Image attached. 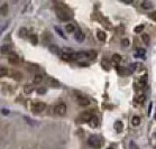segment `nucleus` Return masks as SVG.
I'll use <instances>...</instances> for the list:
<instances>
[{
  "instance_id": "nucleus-40",
  "label": "nucleus",
  "mask_w": 156,
  "mask_h": 149,
  "mask_svg": "<svg viewBox=\"0 0 156 149\" xmlns=\"http://www.w3.org/2000/svg\"><path fill=\"white\" fill-rule=\"evenodd\" d=\"M108 149H112V148H108Z\"/></svg>"
},
{
  "instance_id": "nucleus-36",
  "label": "nucleus",
  "mask_w": 156,
  "mask_h": 149,
  "mask_svg": "<svg viewBox=\"0 0 156 149\" xmlns=\"http://www.w3.org/2000/svg\"><path fill=\"white\" fill-rule=\"evenodd\" d=\"M80 66H89V64L88 63H79Z\"/></svg>"
},
{
  "instance_id": "nucleus-39",
  "label": "nucleus",
  "mask_w": 156,
  "mask_h": 149,
  "mask_svg": "<svg viewBox=\"0 0 156 149\" xmlns=\"http://www.w3.org/2000/svg\"><path fill=\"white\" fill-rule=\"evenodd\" d=\"M155 120H156V115H155Z\"/></svg>"
},
{
  "instance_id": "nucleus-30",
  "label": "nucleus",
  "mask_w": 156,
  "mask_h": 149,
  "mask_svg": "<svg viewBox=\"0 0 156 149\" xmlns=\"http://www.w3.org/2000/svg\"><path fill=\"white\" fill-rule=\"evenodd\" d=\"M32 91H33L32 85H26V86H25V92H26V93H29V92H32Z\"/></svg>"
},
{
  "instance_id": "nucleus-28",
  "label": "nucleus",
  "mask_w": 156,
  "mask_h": 149,
  "mask_svg": "<svg viewBox=\"0 0 156 149\" xmlns=\"http://www.w3.org/2000/svg\"><path fill=\"white\" fill-rule=\"evenodd\" d=\"M129 147H130V149H139V147L137 146V144H136L135 141H130Z\"/></svg>"
},
{
  "instance_id": "nucleus-16",
  "label": "nucleus",
  "mask_w": 156,
  "mask_h": 149,
  "mask_svg": "<svg viewBox=\"0 0 156 149\" xmlns=\"http://www.w3.org/2000/svg\"><path fill=\"white\" fill-rule=\"evenodd\" d=\"M65 29H66V32H67V33H73L74 30H75V27H74L73 24H67L65 26Z\"/></svg>"
},
{
  "instance_id": "nucleus-7",
  "label": "nucleus",
  "mask_w": 156,
  "mask_h": 149,
  "mask_svg": "<svg viewBox=\"0 0 156 149\" xmlns=\"http://www.w3.org/2000/svg\"><path fill=\"white\" fill-rule=\"evenodd\" d=\"M78 102H79L80 105H89L90 104V100L84 96H79L78 98Z\"/></svg>"
},
{
  "instance_id": "nucleus-17",
  "label": "nucleus",
  "mask_w": 156,
  "mask_h": 149,
  "mask_svg": "<svg viewBox=\"0 0 156 149\" xmlns=\"http://www.w3.org/2000/svg\"><path fill=\"white\" fill-rule=\"evenodd\" d=\"M7 12H8V6L6 5V3H3V5L1 6V15H2V16H6Z\"/></svg>"
},
{
  "instance_id": "nucleus-32",
  "label": "nucleus",
  "mask_w": 156,
  "mask_h": 149,
  "mask_svg": "<svg viewBox=\"0 0 156 149\" xmlns=\"http://www.w3.org/2000/svg\"><path fill=\"white\" fill-rule=\"evenodd\" d=\"M121 44H122V46H125V47H127V46H129V40H128L127 38H126V39H122Z\"/></svg>"
},
{
  "instance_id": "nucleus-6",
  "label": "nucleus",
  "mask_w": 156,
  "mask_h": 149,
  "mask_svg": "<svg viewBox=\"0 0 156 149\" xmlns=\"http://www.w3.org/2000/svg\"><path fill=\"white\" fill-rule=\"evenodd\" d=\"M9 63L13 64V65H17L19 63V57L16 54H10L9 55Z\"/></svg>"
},
{
  "instance_id": "nucleus-5",
  "label": "nucleus",
  "mask_w": 156,
  "mask_h": 149,
  "mask_svg": "<svg viewBox=\"0 0 156 149\" xmlns=\"http://www.w3.org/2000/svg\"><path fill=\"white\" fill-rule=\"evenodd\" d=\"M88 142H89V145H90L91 147H93V148H99V147L101 146V142L97 136H91L90 138H89V140H88Z\"/></svg>"
},
{
  "instance_id": "nucleus-1",
  "label": "nucleus",
  "mask_w": 156,
  "mask_h": 149,
  "mask_svg": "<svg viewBox=\"0 0 156 149\" xmlns=\"http://www.w3.org/2000/svg\"><path fill=\"white\" fill-rule=\"evenodd\" d=\"M55 12L56 16L60 20L62 21H67L70 19V15H69V9L66 8L64 5H58L55 8Z\"/></svg>"
},
{
  "instance_id": "nucleus-24",
  "label": "nucleus",
  "mask_w": 156,
  "mask_h": 149,
  "mask_svg": "<svg viewBox=\"0 0 156 149\" xmlns=\"http://www.w3.org/2000/svg\"><path fill=\"white\" fill-rule=\"evenodd\" d=\"M112 59H114L116 63H119V62L121 61V56H120L119 54H114V55H112Z\"/></svg>"
},
{
  "instance_id": "nucleus-31",
  "label": "nucleus",
  "mask_w": 156,
  "mask_h": 149,
  "mask_svg": "<svg viewBox=\"0 0 156 149\" xmlns=\"http://www.w3.org/2000/svg\"><path fill=\"white\" fill-rule=\"evenodd\" d=\"M149 18L153 19L154 21H156V11H153V12L149 13Z\"/></svg>"
},
{
  "instance_id": "nucleus-12",
  "label": "nucleus",
  "mask_w": 156,
  "mask_h": 149,
  "mask_svg": "<svg viewBox=\"0 0 156 149\" xmlns=\"http://www.w3.org/2000/svg\"><path fill=\"white\" fill-rule=\"evenodd\" d=\"M87 56H88V58H90V59H93L97 57V52L93 51V49H90L89 52H87Z\"/></svg>"
},
{
  "instance_id": "nucleus-11",
  "label": "nucleus",
  "mask_w": 156,
  "mask_h": 149,
  "mask_svg": "<svg viewBox=\"0 0 156 149\" xmlns=\"http://www.w3.org/2000/svg\"><path fill=\"white\" fill-rule=\"evenodd\" d=\"M89 122H90V127H91V128H97V127H98V125H99L97 117H92Z\"/></svg>"
},
{
  "instance_id": "nucleus-2",
  "label": "nucleus",
  "mask_w": 156,
  "mask_h": 149,
  "mask_svg": "<svg viewBox=\"0 0 156 149\" xmlns=\"http://www.w3.org/2000/svg\"><path fill=\"white\" fill-rule=\"evenodd\" d=\"M92 111H85V112H82L81 115L78 117L77 121L79 123H84V122H89L92 118Z\"/></svg>"
},
{
  "instance_id": "nucleus-37",
  "label": "nucleus",
  "mask_w": 156,
  "mask_h": 149,
  "mask_svg": "<svg viewBox=\"0 0 156 149\" xmlns=\"http://www.w3.org/2000/svg\"><path fill=\"white\" fill-rule=\"evenodd\" d=\"M122 1H124L125 3H131L134 0H122Z\"/></svg>"
},
{
  "instance_id": "nucleus-33",
  "label": "nucleus",
  "mask_w": 156,
  "mask_h": 149,
  "mask_svg": "<svg viewBox=\"0 0 156 149\" xmlns=\"http://www.w3.org/2000/svg\"><path fill=\"white\" fill-rule=\"evenodd\" d=\"M144 101H145V96H144V95L139 96V98L137 99V102H139V103H143Z\"/></svg>"
},
{
  "instance_id": "nucleus-9",
  "label": "nucleus",
  "mask_w": 156,
  "mask_h": 149,
  "mask_svg": "<svg viewBox=\"0 0 156 149\" xmlns=\"http://www.w3.org/2000/svg\"><path fill=\"white\" fill-rule=\"evenodd\" d=\"M115 129H116L117 132H121L122 129H124V125H122L121 121H116V123H115Z\"/></svg>"
},
{
  "instance_id": "nucleus-13",
  "label": "nucleus",
  "mask_w": 156,
  "mask_h": 149,
  "mask_svg": "<svg viewBox=\"0 0 156 149\" xmlns=\"http://www.w3.org/2000/svg\"><path fill=\"white\" fill-rule=\"evenodd\" d=\"M62 59L63 61H66V62H69V61H72V54H69V53H64V54H62Z\"/></svg>"
},
{
  "instance_id": "nucleus-8",
  "label": "nucleus",
  "mask_w": 156,
  "mask_h": 149,
  "mask_svg": "<svg viewBox=\"0 0 156 149\" xmlns=\"http://www.w3.org/2000/svg\"><path fill=\"white\" fill-rule=\"evenodd\" d=\"M74 38H75V40H78L79 43H82L83 40H84V38H85V36H84V34H83L82 32H78V33H75V35H74Z\"/></svg>"
},
{
  "instance_id": "nucleus-25",
  "label": "nucleus",
  "mask_w": 156,
  "mask_h": 149,
  "mask_svg": "<svg viewBox=\"0 0 156 149\" xmlns=\"http://www.w3.org/2000/svg\"><path fill=\"white\" fill-rule=\"evenodd\" d=\"M54 29H55V30H56V33H57V34H58V35H60V36H61V37H62V38H64V39H65V38H66V37H65V35H64V34H63V33H62V30H61V29H60V28H58V27H57V26H55V27H54Z\"/></svg>"
},
{
  "instance_id": "nucleus-21",
  "label": "nucleus",
  "mask_w": 156,
  "mask_h": 149,
  "mask_svg": "<svg viewBox=\"0 0 156 149\" xmlns=\"http://www.w3.org/2000/svg\"><path fill=\"white\" fill-rule=\"evenodd\" d=\"M27 35H28V33H27L26 28H20V30H19V36H20V37H27Z\"/></svg>"
},
{
  "instance_id": "nucleus-18",
  "label": "nucleus",
  "mask_w": 156,
  "mask_h": 149,
  "mask_svg": "<svg viewBox=\"0 0 156 149\" xmlns=\"http://www.w3.org/2000/svg\"><path fill=\"white\" fill-rule=\"evenodd\" d=\"M50 51L52 52V53H54V54H57L58 51H60V48H58L57 45H51L50 46Z\"/></svg>"
},
{
  "instance_id": "nucleus-23",
  "label": "nucleus",
  "mask_w": 156,
  "mask_h": 149,
  "mask_svg": "<svg viewBox=\"0 0 156 149\" xmlns=\"http://www.w3.org/2000/svg\"><path fill=\"white\" fill-rule=\"evenodd\" d=\"M144 28H145V26L144 25H138V26L135 27V33H137V34H139V33H142L144 30Z\"/></svg>"
},
{
  "instance_id": "nucleus-14",
  "label": "nucleus",
  "mask_w": 156,
  "mask_h": 149,
  "mask_svg": "<svg viewBox=\"0 0 156 149\" xmlns=\"http://www.w3.org/2000/svg\"><path fill=\"white\" fill-rule=\"evenodd\" d=\"M97 37H98L99 40H101V42H104V39H106V34L103 32H101V30H99L98 33H97Z\"/></svg>"
},
{
  "instance_id": "nucleus-10",
  "label": "nucleus",
  "mask_w": 156,
  "mask_h": 149,
  "mask_svg": "<svg viewBox=\"0 0 156 149\" xmlns=\"http://www.w3.org/2000/svg\"><path fill=\"white\" fill-rule=\"evenodd\" d=\"M152 7H153V5H152V2L148 1V0H145V1L142 2V8L143 9H151Z\"/></svg>"
},
{
  "instance_id": "nucleus-3",
  "label": "nucleus",
  "mask_w": 156,
  "mask_h": 149,
  "mask_svg": "<svg viewBox=\"0 0 156 149\" xmlns=\"http://www.w3.org/2000/svg\"><path fill=\"white\" fill-rule=\"evenodd\" d=\"M46 108V104L44 102H36V103L33 104L32 106V111L35 112V113H39V112L44 111Z\"/></svg>"
},
{
  "instance_id": "nucleus-27",
  "label": "nucleus",
  "mask_w": 156,
  "mask_h": 149,
  "mask_svg": "<svg viewBox=\"0 0 156 149\" xmlns=\"http://www.w3.org/2000/svg\"><path fill=\"white\" fill-rule=\"evenodd\" d=\"M30 40H32L33 45H37V43H38V37H37L36 35H33L32 37H30Z\"/></svg>"
},
{
  "instance_id": "nucleus-4",
  "label": "nucleus",
  "mask_w": 156,
  "mask_h": 149,
  "mask_svg": "<svg viewBox=\"0 0 156 149\" xmlns=\"http://www.w3.org/2000/svg\"><path fill=\"white\" fill-rule=\"evenodd\" d=\"M54 112H55L57 115H65V113H66V105L64 103L57 104V105L54 108Z\"/></svg>"
},
{
  "instance_id": "nucleus-34",
  "label": "nucleus",
  "mask_w": 156,
  "mask_h": 149,
  "mask_svg": "<svg viewBox=\"0 0 156 149\" xmlns=\"http://www.w3.org/2000/svg\"><path fill=\"white\" fill-rule=\"evenodd\" d=\"M37 92H38V94H44L46 93V89H38Z\"/></svg>"
},
{
  "instance_id": "nucleus-26",
  "label": "nucleus",
  "mask_w": 156,
  "mask_h": 149,
  "mask_svg": "<svg viewBox=\"0 0 156 149\" xmlns=\"http://www.w3.org/2000/svg\"><path fill=\"white\" fill-rule=\"evenodd\" d=\"M7 73H8V71H7V69H6V67H3V66L0 67V75H1V76H6V75H7Z\"/></svg>"
},
{
  "instance_id": "nucleus-15",
  "label": "nucleus",
  "mask_w": 156,
  "mask_h": 149,
  "mask_svg": "<svg viewBox=\"0 0 156 149\" xmlns=\"http://www.w3.org/2000/svg\"><path fill=\"white\" fill-rule=\"evenodd\" d=\"M142 38H143V42L145 43L146 45H149V42H151L149 35H147V34H143V35H142Z\"/></svg>"
},
{
  "instance_id": "nucleus-29",
  "label": "nucleus",
  "mask_w": 156,
  "mask_h": 149,
  "mask_svg": "<svg viewBox=\"0 0 156 149\" xmlns=\"http://www.w3.org/2000/svg\"><path fill=\"white\" fill-rule=\"evenodd\" d=\"M9 52V46H2L1 47V54H5V53H8Z\"/></svg>"
},
{
  "instance_id": "nucleus-22",
  "label": "nucleus",
  "mask_w": 156,
  "mask_h": 149,
  "mask_svg": "<svg viewBox=\"0 0 156 149\" xmlns=\"http://www.w3.org/2000/svg\"><path fill=\"white\" fill-rule=\"evenodd\" d=\"M144 55H145V49H143V48H138L137 49V54H136V57H144Z\"/></svg>"
},
{
  "instance_id": "nucleus-20",
  "label": "nucleus",
  "mask_w": 156,
  "mask_h": 149,
  "mask_svg": "<svg viewBox=\"0 0 156 149\" xmlns=\"http://www.w3.org/2000/svg\"><path fill=\"white\" fill-rule=\"evenodd\" d=\"M43 81V76L40 74H37V75H35V77H34V83H36V84H38V83H40Z\"/></svg>"
},
{
  "instance_id": "nucleus-19",
  "label": "nucleus",
  "mask_w": 156,
  "mask_h": 149,
  "mask_svg": "<svg viewBox=\"0 0 156 149\" xmlns=\"http://www.w3.org/2000/svg\"><path fill=\"white\" fill-rule=\"evenodd\" d=\"M131 123H132L134 126H139V123H140V118H139V117H132Z\"/></svg>"
},
{
  "instance_id": "nucleus-38",
  "label": "nucleus",
  "mask_w": 156,
  "mask_h": 149,
  "mask_svg": "<svg viewBox=\"0 0 156 149\" xmlns=\"http://www.w3.org/2000/svg\"><path fill=\"white\" fill-rule=\"evenodd\" d=\"M151 110H152V103L149 104V108H148V115H151Z\"/></svg>"
},
{
  "instance_id": "nucleus-35",
  "label": "nucleus",
  "mask_w": 156,
  "mask_h": 149,
  "mask_svg": "<svg viewBox=\"0 0 156 149\" xmlns=\"http://www.w3.org/2000/svg\"><path fill=\"white\" fill-rule=\"evenodd\" d=\"M1 112H2L3 115H9V110H7V109H2V110H1Z\"/></svg>"
}]
</instances>
